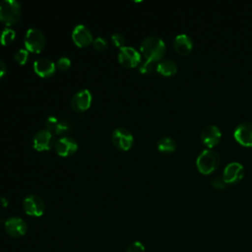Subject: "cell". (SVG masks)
<instances>
[{
    "mask_svg": "<svg viewBox=\"0 0 252 252\" xmlns=\"http://www.w3.org/2000/svg\"><path fill=\"white\" fill-rule=\"evenodd\" d=\"M70 66H71V60L66 56L60 57L56 62V68H58L61 71H65L69 69Z\"/></svg>",
    "mask_w": 252,
    "mask_h": 252,
    "instance_id": "cell-25",
    "label": "cell"
},
{
    "mask_svg": "<svg viewBox=\"0 0 252 252\" xmlns=\"http://www.w3.org/2000/svg\"><path fill=\"white\" fill-rule=\"evenodd\" d=\"M158 150L162 154H171L176 150V143L170 137H162L158 141Z\"/></svg>",
    "mask_w": 252,
    "mask_h": 252,
    "instance_id": "cell-20",
    "label": "cell"
},
{
    "mask_svg": "<svg viewBox=\"0 0 252 252\" xmlns=\"http://www.w3.org/2000/svg\"><path fill=\"white\" fill-rule=\"evenodd\" d=\"M72 39L74 43L79 47L88 46L93 43L94 40L91 30L83 24H79L73 29Z\"/></svg>",
    "mask_w": 252,
    "mask_h": 252,
    "instance_id": "cell-10",
    "label": "cell"
},
{
    "mask_svg": "<svg viewBox=\"0 0 252 252\" xmlns=\"http://www.w3.org/2000/svg\"><path fill=\"white\" fill-rule=\"evenodd\" d=\"M93 96L89 90L83 89L74 94L71 98V107L76 111H85L92 104Z\"/></svg>",
    "mask_w": 252,
    "mask_h": 252,
    "instance_id": "cell-12",
    "label": "cell"
},
{
    "mask_svg": "<svg viewBox=\"0 0 252 252\" xmlns=\"http://www.w3.org/2000/svg\"><path fill=\"white\" fill-rule=\"evenodd\" d=\"M93 45H94V47L96 50L101 51V50L106 49V47H107V41L105 40V38H103V37H101V36H97V37L94 38V40H93Z\"/></svg>",
    "mask_w": 252,
    "mask_h": 252,
    "instance_id": "cell-26",
    "label": "cell"
},
{
    "mask_svg": "<svg viewBox=\"0 0 252 252\" xmlns=\"http://www.w3.org/2000/svg\"><path fill=\"white\" fill-rule=\"evenodd\" d=\"M23 208L27 215L32 217H40L44 213L43 200L34 194L28 195L23 201Z\"/></svg>",
    "mask_w": 252,
    "mask_h": 252,
    "instance_id": "cell-7",
    "label": "cell"
},
{
    "mask_svg": "<svg viewBox=\"0 0 252 252\" xmlns=\"http://www.w3.org/2000/svg\"><path fill=\"white\" fill-rule=\"evenodd\" d=\"M54 149L60 157H69L77 152L78 143L72 137L63 136L55 141Z\"/></svg>",
    "mask_w": 252,
    "mask_h": 252,
    "instance_id": "cell-11",
    "label": "cell"
},
{
    "mask_svg": "<svg viewBox=\"0 0 252 252\" xmlns=\"http://www.w3.org/2000/svg\"><path fill=\"white\" fill-rule=\"evenodd\" d=\"M56 64L48 58L39 57L33 62V71L42 78H47L55 73Z\"/></svg>",
    "mask_w": 252,
    "mask_h": 252,
    "instance_id": "cell-17",
    "label": "cell"
},
{
    "mask_svg": "<svg viewBox=\"0 0 252 252\" xmlns=\"http://www.w3.org/2000/svg\"><path fill=\"white\" fill-rule=\"evenodd\" d=\"M14 57L19 64L25 65L27 63V61L29 60V51L25 48H21V49L17 50Z\"/></svg>",
    "mask_w": 252,
    "mask_h": 252,
    "instance_id": "cell-23",
    "label": "cell"
},
{
    "mask_svg": "<svg viewBox=\"0 0 252 252\" xmlns=\"http://www.w3.org/2000/svg\"><path fill=\"white\" fill-rule=\"evenodd\" d=\"M220 160V155L215 150L206 149L197 157L196 165L202 174H210L218 168Z\"/></svg>",
    "mask_w": 252,
    "mask_h": 252,
    "instance_id": "cell-2",
    "label": "cell"
},
{
    "mask_svg": "<svg viewBox=\"0 0 252 252\" xmlns=\"http://www.w3.org/2000/svg\"><path fill=\"white\" fill-rule=\"evenodd\" d=\"M111 140L113 145L120 151H128L134 143V137L132 133L124 127L116 128L112 132Z\"/></svg>",
    "mask_w": 252,
    "mask_h": 252,
    "instance_id": "cell-5",
    "label": "cell"
},
{
    "mask_svg": "<svg viewBox=\"0 0 252 252\" xmlns=\"http://www.w3.org/2000/svg\"><path fill=\"white\" fill-rule=\"evenodd\" d=\"M234 139L242 146L252 147V122L238 124L233 132Z\"/></svg>",
    "mask_w": 252,
    "mask_h": 252,
    "instance_id": "cell-13",
    "label": "cell"
},
{
    "mask_svg": "<svg viewBox=\"0 0 252 252\" xmlns=\"http://www.w3.org/2000/svg\"><path fill=\"white\" fill-rule=\"evenodd\" d=\"M21 4L17 0L0 2V21L6 26L15 25L21 18Z\"/></svg>",
    "mask_w": 252,
    "mask_h": 252,
    "instance_id": "cell-3",
    "label": "cell"
},
{
    "mask_svg": "<svg viewBox=\"0 0 252 252\" xmlns=\"http://www.w3.org/2000/svg\"><path fill=\"white\" fill-rule=\"evenodd\" d=\"M221 138L220 129L216 125H208L202 129L201 139L208 148L215 147Z\"/></svg>",
    "mask_w": 252,
    "mask_h": 252,
    "instance_id": "cell-16",
    "label": "cell"
},
{
    "mask_svg": "<svg viewBox=\"0 0 252 252\" xmlns=\"http://www.w3.org/2000/svg\"><path fill=\"white\" fill-rule=\"evenodd\" d=\"M126 252H145V246L140 241H134L128 246Z\"/></svg>",
    "mask_w": 252,
    "mask_h": 252,
    "instance_id": "cell-27",
    "label": "cell"
},
{
    "mask_svg": "<svg viewBox=\"0 0 252 252\" xmlns=\"http://www.w3.org/2000/svg\"><path fill=\"white\" fill-rule=\"evenodd\" d=\"M45 129L50 131L53 135L64 136L71 131V124L64 119H60L56 116H49L45 121Z\"/></svg>",
    "mask_w": 252,
    "mask_h": 252,
    "instance_id": "cell-15",
    "label": "cell"
},
{
    "mask_svg": "<svg viewBox=\"0 0 252 252\" xmlns=\"http://www.w3.org/2000/svg\"><path fill=\"white\" fill-rule=\"evenodd\" d=\"M173 47L180 55H187L193 48V41L186 33H179L173 40Z\"/></svg>",
    "mask_w": 252,
    "mask_h": 252,
    "instance_id": "cell-18",
    "label": "cell"
},
{
    "mask_svg": "<svg viewBox=\"0 0 252 252\" xmlns=\"http://www.w3.org/2000/svg\"><path fill=\"white\" fill-rule=\"evenodd\" d=\"M24 43L28 51L39 53L45 44L44 34L36 28H30L25 34Z\"/></svg>",
    "mask_w": 252,
    "mask_h": 252,
    "instance_id": "cell-4",
    "label": "cell"
},
{
    "mask_svg": "<svg viewBox=\"0 0 252 252\" xmlns=\"http://www.w3.org/2000/svg\"><path fill=\"white\" fill-rule=\"evenodd\" d=\"M165 43L164 41L156 35H150L143 39L140 45L141 53L144 55L146 60L149 61H158L165 53Z\"/></svg>",
    "mask_w": 252,
    "mask_h": 252,
    "instance_id": "cell-1",
    "label": "cell"
},
{
    "mask_svg": "<svg viewBox=\"0 0 252 252\" xmlns=\"http://www.w3.org/2000/svg\"><path fill=\"white\" fill-rule=\"evenodd\" d=\"M6 71H7L6 65H5V63L0 59V78H2V77L6 74Z\"/></svg>",
    "mask_w": 252,
    "mask_h": 252,
    "instance_id": "cell-29",
    "label": "cell"
},
{
    "mask_svg": "<svg viewBox=\"0 0 252 252\" xmlns=\"http://www.w3.org/2000/svg\"><path fill=\"white\" fill-rule=\"evenodd\" d=\"M156 71L162 76H172L177 72V65L171 59H164L157 64Z\"/></svg>",
    "mask_w": 252,
    "mask_h": 252,
    "instance_id": "cell-19",
    "label": "cell"
},
{
    "mask_svg": "<svg viewBox=\"0 0 252 252\" xmlns=\"http://www.w3.org/2000/svg\"><path fill=\"white\" fill-rule=\"evenodd\" d=\"M111 42L114 46L120 49L125 46V37L121 33H114L111 35Z\"/></svg>",
    "mask_w": 252,
    "mask_h": 252,
    "instance_id": "cell-24",
    "label": "cell"
},
{
    "mask_svg": "<svg viewBox=\"0 0 252 252\" xmlns=\"http://www.w3.org/2000/svg\"><path fill=\"white\" fill-rule=\"evenodd\" d=\"M212 185H213V187H215L216 189H224L225 188V186H226V183H225V181L223 180V178H222V176L220 177V176H216V177H214L213 179H212Z\"/></svg>",
    "mask_w": 252,
    "mask_h": 252,
    "instance_id": "cell-28",
    "label": "cell"
},
{
    "mask_svg": "<svg viewBox=\"0 0 252 252\" xmlns=\"http://www.w3.org/2000/svg\"><path fill=\"white\" fill-rule=\"evenodd\" d=\"M156 69H157V65H155V62L149 61V60H145L139 65V71L142 74H151Z\"/></svg>",
    "mask_w": 252,
    "mask_h": 252,
    "instance_id": "cell-22",
    "label": "cell"
},
{
    "mask_svg": "<svg viewBox=\"0 0 252 252\" xmlns=\"http://www.w3.org/2000/svg\"><path fill=\"white\" fill-rule=\"evenodd\" d=\"M243 165L240 162L232 161L225 165L222 173V178L226 184H233L238 182L243 177Z\"/></svg>",
    "mask_w": 252,
    "mask_h": 252,
    "instance_id": "cell-14",
    "label": "cell"
},
{
    "mask_svg": "<svg viewBox=\"0 0 252 252\" xmlns=\"http://www.w3.org/2000/svg\"><path fill=\"white\" fill-rule=\"evenodd\" d=\"M4 227L6 232L12 237H22L28 230V225L22 218L12 217L5 220Z\"/></svg>",
    "mask_w": 252,
    "mask_h": 252,
    "instance_id": "cell-9",
    "label": "cell"
},
{
    "mask_svg": "<svg viewBox=\"0 0 252 252\" xmlns=\"http://www.w3.org/2000/svg\"><path fill=\"white\" fill-rule=\"evenodd\" d=\"M118 61L121 65L133 68L141 63V53L132 46H123L118 52Z\"/></svg>",
    "mask_w": 252,
    "mask_h": 252,
    "instance_id": "cell-6",
    "label": "cell"
},
{
    "mask_svg": "<svg viewBox=\"0 0 252 252\" xmlns=\"http://www.w3.org/2000/svg\"><path fill=\"white\" fill-rule=\"evenodd\" d=\"M53 134L47 129H41L37 131L32 139V147L34 150L38 152L48 151L51 149L54 143Z\"/></svg>",
    "mask_w": 252,
    "mask_h": 252,
    "instance_id": "cell-8",
    "label": "cell"
},
{
    "mask_svg": "<svg viewBox=\"0 0 252 252\" xmlns=\"http://www.w3.org/2000/svg\"><path fill=\"white\" fill-rule=\"evenodd\" d=\"M15 37H16V32L11 28H6L0 33V43L2 45H8L11 42H13Z\"/></svg>",
    "mask_w": 252,
    "mask_h": 252,
    "instance_id": "cell-21",
    "label": "cell"
}]
</instances>
